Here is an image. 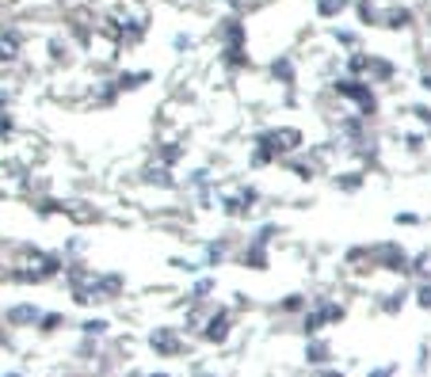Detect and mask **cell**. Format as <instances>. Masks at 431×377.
Here are the masks:
<instances>
[{
    "label": "cell",
    "mask_w": 431,
    "mask_h": 377,
    "mask_svg": "<svg viewBox=\"0 0 431 377\" xmlns=\"http://www.w3.org/2000/svg\"><path fill=\"white\" fill-rule=\"evenodd\" d=\"M321 377H344V374H336V369H324V374Z\"/></svg>",
    "instance_id": "ba28073f"
},
{
    "label": "cell",
    "mask_w": 431,
    "mask_h": 377,
    "mask_svg": "<svg viewBox=\"0 0 431 377\" xmlns=\"http://www.w3.org/2000/svg\"><path fill=\"white\" fill-rule=\"evenodd\" d=\"M225 336H229V316H225V312H218V316L210 320V328H207V339H210V343H222Z\"/></svg>",
    "instance_id": "7a4b0ae2"
},
{
    "label": "cell",
    "mask_w": 431,
    "mask_h": 377,
    "mask_svg": "<svg viewBox=\"0 0 431 377\" xmlns=\"http://www.w3.org/2000/svg\"><path fill=\"white\" fill-rule=\"evenodd\" d=\"M153 351H160V354H176V351H180V336H176V332H168V328L153 332Z\"/></svg>",
    "instance_id": "6da1fadb"
},
{
    "label": "cell",
    "mask_w": 431,
    "mask_h": 377,
    "mask_svg": "<svg viewBox=\"0 0 431 377\" xmlns=\"http://www.w3.org/2000/svg\"><path fill=\"white\" fill-rule=\"evenodd\" d=\"M309 347H313V351H306V354H309L313 362H328V358H332V351H328V343H324V339H317V343H309Z\"/></svg>",
    "instance_id": "3957f363"
},
{
    "label": "cell",
    "mask_w": 431,
    "mask_h": 377,
    "mask_svg": "<svg viewBox=\"0 0 431 377\" xmlns=\"http://www.w3.org/2000/svg\"><path fill=\"white\" fill-rule=\"evenodd\" d=\"M416 222H420L416 213H397V225H416Z\"/></svg>",
    "instance_id": "8992f818"
},
{
    "label": "cell",
    "mask_w": 431,
    "mask_h": 377,
    "mask_svg": "<svg viewBox=\"0 0 431 377\" xmlns=\"http://www.w3.org/2000/svg\"><path fill=\"white\" fill-rule=\"evenodd\" d=\"M370 377H393V369H390V366H386V369H374Z\"/></svg>",
    "instance_id": "52a82bcc"
},
{
    "label": "cell",
    "mask_w": 431,
    "mask_h": 377,
    "mask_svg": "<svg viewBox=\"0 0 431 377\" xmlns=\"http://www.w3.org/2000/svg\"><path fill=\"white\" fill-rule=\"evenodd\" d=\"M416 301H420L423 309H431V282H420V286H416Z\"/></svg>",
    "instance_id": "5b68a950"
},
{
    "label": "cell",
    "mask_w": 431,
    "mask_h": 377,
    "mask_svg": "<svg viewBox=\"0 0 431 377\" xmlns=\"http://www.w3.org/2000/svg\"><path fill=\"white\" fill-rule=\"evenodd\" d=\"M39 316H42L39 309H16V312H12V320H16V324H34Z\"/></svg>",
    "instance_id": "277c9868"
}]
</instances>
